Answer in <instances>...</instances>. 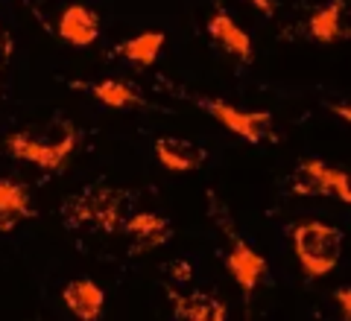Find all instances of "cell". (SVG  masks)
<instances>
[{
  "label": "cell",
  "mask_w": 351,
  "mask_h": 321,
  "mask_svg": "<svg viewBox=\"0 0 351 321\" xmlns=\"http://www.w3.org/2000/svg\"><path fill=\"white\" fill-rule=\"evenodd\" d=\"M173 298V316L184 318V321H226L228 309L223 301H217L214 295L208 292H191V295H176Z\"/></svg>",
  "instance_id": "cell-14"
},
{
  "label": "cell",
  "mask_w": 351,
  "mask_h": 321,
  "mask_svg": "<svg viewBox=\"0 0 351 321\" xmlns=\"http://www.w3.org/2000/svg\"><path fill=\"white\" fill-rule=\"evenodd\" d=\"M88 91L94 94V99H100V103L108 105V108H138V105H144V97H141L135 88L126 85V82H117V79L94 82V85H88Z\"/></svg>",
  "instance_id": "cell-16"
},
{
  "label": "cell",
  "mask_w": 351,
  "mask_h": 321,
  "mask_svg": "<svg viewBox=\"0 0 351 321\" xmlns=\"http://www.w3.org/2000/svg\"><path fill=\"white\" fill-rule=\"evenodd\" d=\"M164 41H167V36H164L161 29H149V32H141V36L129 38V41H120L117 44V53L126 62L138 64V68H149V64L158 62Z\"/></svg>",
  "instance_id": "cell-15"
},
{
  "label": "cell",
  "mask_w": 351,
  "mask_h": 321,
  "mask_svg": "<svg viewBox=\"0 0 351 321\" xmlns=\"http://www.w3.org/2000/svg\"><path fill=\"white\" fill-rule=\"evenodd\" d=\"M132 202L126 190H112V187H97V190L82 193L76 202L71 205V216L73 222H85V225H97L106 231H114L117 225H123V214L126 205Z\"/></svg>",
  "instance_id": "cell-4"
},
{
  "label": "cell",
  "mask_w": 351,
  "mask_h": 321,
  "mask_svg": "<svg viewBox=\"0 0 351 321\" xmlns=\"http://www.w3.org/2000/svg\"><path fill=\"white\" fill-rule=\"evenodd\" d=\"M193 103L199 105L208 117H214L223 129L232 131V135L249 140L252 146H261V143L272 140V114L269 112H240V108L223 103V99H214V97H196Z\"/></svg>",
  "instance_id": "cell-3"
},
{
  "label": "cell",
  "mask_w": 351,
  "mask_h": 321,
  "mask_svg": "<svg viewBox=\"0 0 351 321\" xmlns=\"http://www.w3.org/2000/svg\"><path fill=\"white\" fill-rule=\"evenodd\" d=\"M156 158L170 172H191V170H199V164L205 161V149L184 138H158Z\"/></svg>",
  "instance_id": "cell-12"
},
{
  "label": "cell",
  "mask_w": 351,
  "mask_h": 321,
  "mask_svg": "<svg viewBox=\"0 0 351 321\" xmlns=\"http://www.w3.org/2000/svg\"><path fill=\"white\" fill-rule=\"evenodd\" d=\"M334 301L339 304V309H343V318L348 321L351 318V290H348V286H343V290L334 292Z\"/></svg>",
  "instance_id": "cell-17"
},
{
  "label": "cell",
  "mask_w": 351,
  "mask_h": 321,
  "mask_svg": "<svg viewBox=\"0 0 351 321\" xmlns=\"http://www.w3.org/2000/svg\"><path fill=\"white\" fill-rule=\"evenodd\" d=\"M307 36L319 44H334L339 38H348V6L346 0H334L322 9H316L307 21Z\"/></svg>",
  "instance_id": "cell-13"
},
{
  "label": "cell",
  "mask_w": 351,
  "mask_h": 321,
  "mask_svg": "<svg viewBox=\"0 0 351 321\" xmlns=\"http://www.w3.org/2000/svg\"><path fill=\"white\" fill-rule=\"evenodd\" d=\"M32 216L36 214L29 205V187L12 179H0V234H9Z\"/></svg>",
  "instance_id": "cell-11"
},
{
  "label": "cell",
  "mask_w": 351,
  "mask_h": 321,
  "mask_svg": "<svg viewBox=\"0 0 351 321\" xmlns=\"http://www.w3.org/2000/svg\"><path fill=\"white\" fill-rule=\"evenodd\" d=\"M100 36V15L82 3H71L59 18V38L71 47H91Z\"/></svg>",
  "instance_id": "cell-8"
},
{
  "label": "cell",
  "mask_w": 351,
  "mask_h": 321,
  "mask_svg": "<svg viewBox=\"0 0 351 321\" xmlns=\"http://www.w3.org/2000/svg\"><path fill=\"white\" fill-rule=\"evenodd\" d=\"M126 234L135 237V246H132V254H144L152 248H161L164 242L173 237V222L167 216L158 214H135L123 219Z\"/></svg>",
  "instance_id": "cell-9"
},
{
  "label": "cell",
  "mask_w": 351,
  "mask_h": 321,
  "mask_svg": "<svg viewBox=\"0 0 351 321\" xmlns=\"http://www.w3.org/2000/svg\"><path fill=\"white\" fill-rule=\"evenodd\" d=\"M76 143H80V129L73 126V120L59 117L41 129L15 131V135L3 140V146L18 161L36 164V167L50 172H62L71 152L76 149Z\"/></svg>",
  "instance_id": "cell-1"
},
{
  "label": "cell",
  "mask_w": 351,
  "mask_h": 321,
  "mask_svg": "<svg viewBox=\"0 0 351 321\" xmlns=\"http://www.w3.org/2000/svg\"><path fill=\"white\" fill-rule=\"evenodd\" d=\"M208 36L223 44V47L232 53V56H237L240 62H246V64L255 62V47H252L249 32L240 27L228 12H223V9L208 18Z\"/></svg>",
  "instance_id": "cell-10"
},
{
  "label": "cell",
  "mask_w": 351,
  "mask_h": 321,
  "mask_svg": "<svg viewBox=\"0 0 351 321\" xmlns=\"http://www.w3.org/2000/svg\"><path fill=\"white\" fill-rule=\"evenodd\" d=\"M293 251L304 278H325L343 257V231L325 222H302L293 228Z\"/></svg>",
  "instance_id": "cell-2"
},
{
  "label": "cell",
  "mask_w": 351,
  "mask_h": 321,
  "mask_svg": "<svg viewBox=\"0 0 351 321\" xmlns=\"http://www.w3.org/2000/svg\"><path fill=\"white\" fill-rule=\"evenodd\" d=\"M249 6H255L261 15H267V18H272L276 15V0H246Z\"/></svg>",
  "instance_id": "cell-18"
},
{
  "label": "cell",
  "mask_w": 351,
  "mask_h": 321,
  "mask_svg": "<svg viewBox=\"0 0 351 321\" xmlns=\"http://www.w3.org/2000/svg\"><path fill=\"white\" fill-rule=\"evenodd\" d=\"M62 301L71 309L73 318L97 321V318H103L106 292H103V286H97V281H91V278H76V281H71L68 286H64Z\"/></svg>",
  "instance_id": "cell-7"
},
{
  "label": "cell",
  "mask_w": 351,
  "mask_h": 321,
  "mask_svg": "<svg viewBox=\"0 0 351 321\" xmlns=\"http://www.w3.org/2000/svg\"><path fill=\"white\" fill-rule=\"evenodd\" d=\"M290 190L295 196H334L343 205L351 202V184H348V172L331 167L319 158H304L295 170Z\"/></svg>",
  "instance_id": "cell-5"
},
{
  "label": "cell",
  "mask_w": 351,
  "mask_h": 321,
  "mask_svg": "<svg viewBox=\"0 0 351 321\" xmlns=\"http://www.w3.org/2000/svg\"><path fill=\"white\" fill-rule=\"evenodd\" d=\"M226 269H228V274L234 278V283L240 286V290H243L246 295H252L258 290V283L267 278L269 263H267L263 254H258L252 246H246L243 240H234V246L226 254Z\"/></svg>",
  "instance_id": "cell-6"
}]
</instances>
